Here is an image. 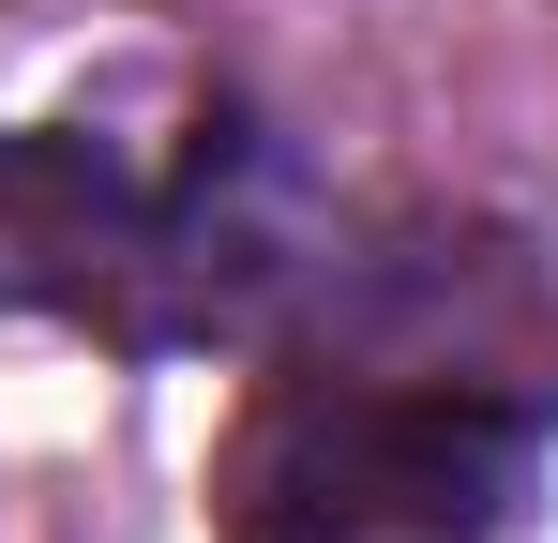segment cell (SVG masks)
<instances>
[{
    "label": "cell",
    "mask_w": 558,
    "mask_h": 543,
    "mask_svg": "<svg viewBox=\"0 0 558 543\" xmlns=\"http://www.w3.org/2000/svg\"><path fill=\"white\" fill-rule=\"evenodd\" d=\"M287 287V181L257 121L182 61H121L46 121H0V302L106 317L121 348L242 333Z\"/></svg>",
    "instance_id": "cell-1"
},
{
    "label": "cell",
    "mask_w": 558,
    "mask_h": 543,
    "mask_svg": "<svg viewBox=\"0 0 558 543\" xmlns=\"http://www.w3.org/2000/svg\"><path fill=\"white\" fill-rule=\"evenodd\" d=\"M558 468V393L468 348L287 362L211 468L227 543H529Z\"/></svg>",
    "instance_id": "cell-2"
}]
</instances>
